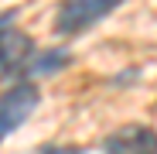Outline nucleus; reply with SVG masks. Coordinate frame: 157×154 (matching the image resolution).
I'll use <instances>...</instances> for the list:
<instances>
[{
  "label": "nucleus",
  "instance_id": "1",
  "mask_svg": "<svg viewBox=\"0 0 157 154\" xmlns=\"http://www.w3.org/2000/svg\"><path fill=\"white\" fill-rule=\"evenodd\" d=\"M123 4H126V0H62V7L55 14V31L65 34V38L82 34V31L92 28V24L106 21Z\"/></svg>",
  "mask_w": 157,
  "mask_h": 154
},
{
  "label": "nucleus",
  "instance_id": "2",
  "mask_svg": "<svg viewBox=\"0 0 157 154\" xmlns=\"http://www.w3.org/2000/svg\"><path fill=\"white\" fill-rule=\"evenodd\" d=\"M41 103V89L34 82H14L7 93H0V140L10 137Z\"/></svg>",
  "mask_w": 157,
  "mask_h": 154
},
{
  "label": "nucleus",
  "instance_id": "3",
  "mask_svg": "<svg viewBox=\"0 0 157 154\" xmlns=\"http://www.w3.org/2000/svg\"><path fill=\"white\" fill-rule=\"evenodd\" d=\"M102 154H157V130L144 123H126L102 140Z\"/></svg>",
  "mask_w": 157,
  "mask_h": 154
},
{
  "label": "nucleus",
  "instance_id": "4",
  "mask_svg": "<svg viewBox=\"0 0 157 154\" xmlns=\"http://www.w3.org/2000/svg\"><path fill=\"white\" fill-rule=\"evenodd\" d=\"M31 58V38L24 31H4L0 34V79L10 72H17L24 62Z\"/></svg>",
  "mask_w": 157,
  "mask_h": 154
},
{
  "label": "nucleus",
  "instance_id": "5",
  "mask_svg": "<svg viewBox=\"0 0 157 154\" xmlns=\"http://www.w3.org/2000/svg\"><path fill=\"white\" fill-rule=\"evenodd\" d=\"M68 62H72V51H68V48H48V51H38L34 58H28V62L17 69V75H24V82H31L34 75L41 79V75H55V72H62Z\"/></svg>",
  "mask_w": 157,
  "mask_h": 154
},
{
  "label": "nucleus",
  "instance_id": "6",
  "mask_svg": "<svg viewBox=\"0 0 157 154\" xmlns=\"http://www.w3.org/2000/svg\"><path fill=\"white\" fill-rule=\"evenodd\" d=\"M38 154H86L82 147H55V144H48V147H41Z\"/></svg>",
  "mask_w": 157,
  "mask_h": 154
},
{
  "label": "nucleus",
  "instance_id": "7",
  "mask_svg": "<svg viewBox=\"0 0 157 154\" xmlns=\"http://www.w3.org/2000/svg\"><path fill=\"white\" fill-rule=\"evenodd\" d=\"M10 28H14V10H4V14H0V34L10 31Z\"/></svg>",
  "mask_w": 157,
  "mask_h": 154
}]
</instances>
